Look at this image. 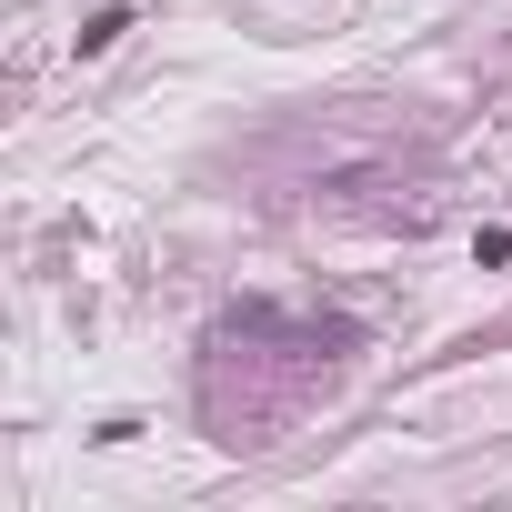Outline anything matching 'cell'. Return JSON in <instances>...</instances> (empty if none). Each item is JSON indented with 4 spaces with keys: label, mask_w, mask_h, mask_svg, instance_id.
<instances>
[{
    "label": "cell",
    "mask_w": 512,
    "mask_h": 512,
    "mask_svg": "<svg viewBox=\"0 0 512 512\" xmlns=\"http://www.w3.org/2000/svg\"><path fill=\"white\" fill-rule=\"evenodd\" d=\"M121 31H131V11H91V21H81V51H111Z\"/></svg>",
    "instance_id": "6da1fadb"
}]
</instances>
